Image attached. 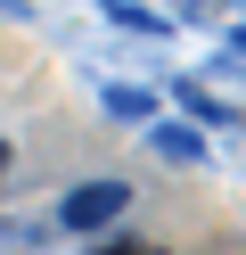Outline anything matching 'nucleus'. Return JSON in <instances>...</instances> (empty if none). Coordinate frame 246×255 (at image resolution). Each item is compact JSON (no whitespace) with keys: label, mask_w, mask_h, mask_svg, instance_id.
<instances>
[{"label":"nucleus","mask_w":246,"mask_h":255,"mask_svg":"<svg viewBox=\"0 0 246 255\" xmlns=\"http://www.w3.org/2000/svg\"><path fill=\"white\" fill-rule=\"evenodd\" d=\"M115 206H123V181H98V189H74V198H66V222H74V231H90V222H107Z\"/></svg>","instance_id":"obj_1"},{"label":"nucleus","mask_w":246,"mask_h":255,"mask_svg":"<svg viewBox=\"0 0 246 255\" xmlns=\"http://www.w3.org/2000/svg\"><path fill=\"white\" fill-rule=\"evenodd\" d=\"M107 255H156V247H140V239H123V247H107Z\"/></svg>","instance_id":"obj_2"},{"label":"nucleus","mask_w":246,"mask_h":255,"mask_svg":"<svg viewBox=\"0 0 246 255\" xmlns=\"http://www.w3.org/2000/svg\"><path fill=\"white\" fill-rule=\"evenodd\" d=\"M0 165H8V148H0Z\"/></svg>","instance_id":"obj_3"}]
</instances>
